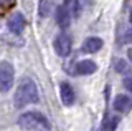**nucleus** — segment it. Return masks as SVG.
Masks as SVG:
<instances>
[{
	"label": "nucleus",
	"mask_w": 132,
	"mask_h": 131,
	"mask_svg": "<svg viewBox=\"0 0 132 131\" xmlns=\"http://www.w3.org/2000/svg\"><path fill=\"white\" fill-rule=\"evenodd\" d=\"M13 100L16 108H23L30 103H36L38 101V88H36L35 81L31 78H23L15 91Z\"/></svg>",
	"instance_id": "1"
},
{
	"label": "nucleus",
	"mask_w": 132,
	"mask_h": 131,
	"mask_svg": "<svg viewBox=\"0 0 132 131\" xmlns=\"http://www.w3.org/2000/svg\"><path fill=\"white\" fill-rule=\"evenodd\" d=\"M18 125L28 131H50V123L46 120V116L38 111L23 113L18 118Z\"/></svg>",
	"instance_id": "2"
},
{
	"label": "nucleus",
	"mask_w": 132,
	"mask_h": 131,
	"mask_svg": "<svg viewBox=\"0 0 132 131\" xmlns=\"http://www.w3.org/2000/svg\"><path fill=\"white\" fill-rule=\"evenodd\" d=\"M13 81H15V71L12 63L2 61L0 63V91L2 93L10 91V88L13 86Z\"/></svg>",
	"instance_id": "3"
},
{
	"label": "nucleus",
	"mask_w": 132,
	"mask_h": 131,
	"mask_svg": "<svg viewBox=\"0 0 132 131\" xmlns=\"http://www.w3.org/2000/svg\"><path fill=\"white\" fill-rule=\"evenodd\" d=\"M55 52L60 56H68L71 52V38L66 33H60L55 38Z\"/></svg>",
	"instance_id": "4"
},
{
	"label": "nucleus",
	"mask_w": 132,
	"mask_h": 131,
	"mask_svg": "<svg viewBox=\"0 0 132 131\" xmlns=\"http://www.w3.org/2000/svg\"><path fill=\"white\" fill-rule=\"evenodd\" d=\"M7 25H8V30H10L12 33L18 35V33H22V32H23L27 22H25V18H23L22 13H13L10 18H8V23H7Z\"/></svg>",
	"instance_id": "5"
},
{
	"label": "nucleus",
	"mask_w": 132,
	"mask_h": 131,
	"mask_svg": "<svg viewBox=\"0 0 132 131\" xmlns=\"http://www.w3.org/2000/svg\"><path fill=\"white\" fill-rule=\"evenodd\" d=\"M55 17H56L58 27H61V28L69 27V23H71V15H69V12L64 9V5H58V7H56Z\"/></svg>",
	"instance_id": "6"
},
{
	"label": "nucleus",
	"mask_w": 132,
	"mask_h": 131,
	"mask_svg": "<svg viewBox=\"0 0 132 131\" xmlns=\"http://www.w3.org/2000/svg\"><path fill=\"white\" fill-rule=\"evenodd\" d=\"M60 95H61V101L66 105V106H71L74 103V91H73V86L69 83H63L60 85Z\"/></svg>",
	"instance_id": "7"
},
{
	"label": "nucleus",
	"mask_w": 132,
	"mask_h": 131,
	"mask_svg": "<svg viewBox=\"0 0 132 131\" xmlns=\"http://www.w3.org/2000/svg\"><path fill=\"white\" fill-rule=\"evenodd\" d=\"M102 48V40L99 37H89V38L84 40L82 43V50L86 53H96Z\"/></svg>",
	"instance_id": "8"
},
{
	"label": "nucleus",
	"mask_w": 132,
	"mask_h": 131,
	"mask_svg": "<svg viewBox=\"0 0 132 131\" xmlns=\"http://www.w3.org/2000/svg\"><path fill=\"white\" fill-rule=\"evenodd\" d=\"M96 70H97V65L91 60H82L76 65V71L79 75H91V73H94Z\"/></svg>",
	"instance_id": "9"
},
{
	"label": "nucleus",
	"mask_w": 132,
	"mask_h": 131,
	"mask_svg": "<svg viewBox=\"0 0 132 131\" xmlns=\"http://www.w3.org/2000/svg\"><path fill=\"white\" fill-rule=\"evenodd\" d=\"M132 106V101H130V98L127 96V95H117L116 96V100H114V108L117 110V111H127Z\"/></svg>",
	"instance_id": "10"
},
{
	"label": "nucleus",
	"mask_w": 132,
	"mask_h": 131,
	"mask_svg": "<svg viewBox=\"0 0 132 131\" xmlns=\"http://www.w3.org/2000/svg\"><path fill=\"white\" fill-rule=\"evenodd\" d=\"M53 9H55V5H53L51 0H40V3H38V13H40V17L46 18L48 15L53 12Z\"/></svg>",
	"instance_id": "11"
},
{
	"label": "nucleus",
	"mask_w": 132,
	"mask_h": 131,
	"mask_svg": "<svg viewBox=\"0 0 132 131\" xmlns=\"http://www.w3.org/2000/svg\"><path fill=\"white\" fill-rule=\"evenodd\" d=\"M64 9L69 12L71 17H78V15H79V3H78V0H66Z\"/></svg>",
	"instance_id": "12"
},
{
	"label": "nucleus",
	"mask_w": 132,
	"mask_h": 131,
	"mask_svg": "<svg viewBox=\"0 0 132 131\" xmlns=\"http://www.w3.org/2000/svg\"><path fill=\"white\" fill-rule=\"evenodd\" d=\"M116 70H117L119 73H127L130 70V67L127 65L126 60H117V61H116Z\"/></svg>",
	"instance_id": "13"
},
{
	"label": "nucleus",
	"mask_w": 132,
	"mask_h": 131,
	"mask_svg": "<svg viewBox=\"0 0 132 131\" xmlns=\"http://www.w3.org/2000/svg\"><path fill=\"white\" fill-rule=\"evenodd\" d=\"M124 86H126V90L132 91V76H126L124 78Z\"/></svg>",
	"instance_id": "14"
},
{
	"label": "nucleus",
	"mask_w": 132,
	"mask_h": 131,
	"mask_svg": "<svg viewBox=\"0 0 132 131\" xmlns=\"http://www.w3.org/2000/svg\"><path fill=\"white\" fill-rule=\"evenodd\" d=\"M12 2H13V0H0V7H7V5H10Z\"/></svg>",
	"instance_id": "15"
},
{
	"label": "nucleus",
	"mask_w": 132,
	"mask_h": 131,
	"mask_svg": "<svg viewBox=\"0 0 132 131\" xmlns=\"http://www.w3.org/2000/svg\"><path fill=\"white\" fill-rule=\"evenodd\" d=\"M124 42H132V32H129V33L126 35V40Z\"/></svg>",
	"instance_id": "16"
},
{
	"label": "nucleus",
	"mask_w": 132,
	"mask_h": 131,
	"mask_svg": "<svg viewBox=\"0 0 132 131\" xmlns=\"http://www.w3.org/2000/svg\"><path fill=\"white\" fill-rule=\"evenodd\" d=\"M129 60L132 61V48H130V50H129Z\"/></svg>",
	"instance_id": "17"
},
{
	"label": "nucleus",
	"mask_w": 132,
	"mask_h": 131,
	"mask_svg": "<svg viewBox=\"0 0 132 131\" xmlns=\"http://www.w3.org/2000/svg\"><path fill=\"white\" fill-rule=\"evenodd\" d=\"M129 20H130V23H132V12H130V18Z\"/></svg>",
	"instance_id": "18"
}]
</instances>
